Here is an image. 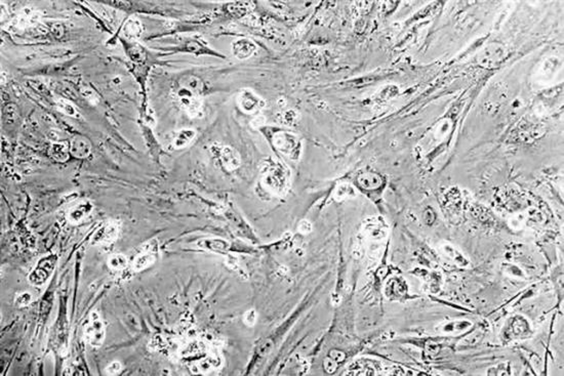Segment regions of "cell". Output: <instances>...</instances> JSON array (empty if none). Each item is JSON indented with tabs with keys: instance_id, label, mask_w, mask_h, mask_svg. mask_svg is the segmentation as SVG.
<instances>
[{
	"instance_id": "1",
	"label": "cell",
	"mask_w": 564,
	"mask_h": 376,
	"mask_svg": "<svg viewBox=\"0 0 564 376\" xmlns=\"http://www.w3.org/2000/svg\"><path fill=\"white\" fill-rule=\"evenodd\" d=\"M57 261L58 258L54 254H49V256L39 259L36 268L29 275V282L35 286H42L46 284L52 275Z\"/></svg>"
},
{
	"instance_id": "2",
	"label": "cell",
	"mask_w": 564,
	"mask_h": 376,
	"mask_svg": "<svg viewBox=\"0 0 564 376\" xmlns=\"http://www.w3.org/2000/svg\"><path fill=\"white\" fill-rule=\"evenodd\" d=\"M86 340L94 348H99L105 340V325L102 318L97 312L91 315L90 322L84 330Z\"/></svg>"
},
{
	"instance_id": "3",
	"label": "cell",
	"mask_w": 564,
	"mask_h": 376,
	"mask_svg": "<svg viewBox=\"0 0 564 376\" xmlns=\"http://www.w3.org/2000/svg\"><path fill=\"white\" fill-rule=\"evenodd\" d=\"M92 146L87 139L77 136L72 139L70 153L76 158H86L91 154Z\"/></svg>"
},
{
	"instance_id": "4",
	"label": "cell",
	"mask_w": 564,
	"mask_h": 376,
	"mask_svg": "<svg viewBox=\"0 0 564 376\" xmlns=\"http://www.w3.org/2000/svg\"><path fill=\"white\" fill-rule=\"evenodd\" d=\"M93 209L94 206L90 201H82L68 212V220L71 224H78L93 212Z\"/></svg>"
},
{
	"instance_id": "5",
	"label": "cell",
	"mask_w": 564,
	"mask_h": 376,
	"mask_svg": "<svg viewBox=\"0 0 564 376\" xmlns=\"http://www.w3.org/2000/svg\"><path fill=\"white\" fill-rule=\"evenodd\" d=\"M232 48H233V53L237 59L245 60V59L251 57V54L256 51L257 47H256V44L251 42L250 40L240 39V40H237L233 43Z\"/></svg>"
},
{
	"instance_id": "6",
	"label": "cell",
	"mask_w": 564,
	"mask_h": 376,
	"mask_svg": "<svg viewBox=\"0 0 564 376\" xmlns=\"http://www.w3.org/2000/svg\"><path fill=\"white\" fill-rule=\"evenodd\" d=\"M240 108L246 113L256 111L261 106V99L249 91H243L239 96Z\"/></svg>"
},
{
	"instance_id": "7",
	"label": "cell",
	"mask_w": 564,
	"mask_h": 376,
	"mask_svg": "<svg viewBox=\"0 0 564 376\" xmlns=\"http://www.w3.org/2000/svg\"><path fill=\"white\" fill-rule=\"evenodd\" d=\"M119 228L116 224L111 223L99 229L94 236L93 243H107L112 241L118 235Z\"/></svg>"
},
{
	"instance_id": "8",
	"label": "cell",
	"mask_w": 564,
	"mask_h": 376,
	"mask_svg": "<svg viewBox=\"0 0 564 376\" xmlns=\"http://www.w3.org/2000/svg\"><path fill=\"white\" fill-rule=\"evenodd\" d=\"M503 48H500L495 44L486 47L481 56V63L483 65H494L503 59Z\"/></svg>"
},
{
	"instance_id": "9",
	"label": "cell",
	"mask_w": 564,
	"mask_h": 376,
	"mask_svg": "<svg viewBox=\"0 0 564 376\" xmlns=\"http://www.w3.org/2000/svg\"><path fill=\"white\" fill-rule=\"evenodd\" d=\"M274 143L281 151L291 153L296 146V139L287 132H281L274 138Z\"/></svg>"
},
{
	"instance_id": "10",
	"label": "cell",
	"mask_w": 564,
	"mask_h": 376,
	"mask_svg": "<svg viewBox=\"0 0 564 376\" xmlns=\"http://www.w3.org/2000/svg\"><path fill=\"white\" fill-rule=\"evenodd\" d=\"M220 158L228 169H235L239 166L238 154L230 147H225L221 150Z\"/></svg>"
},
{
	"instance_id": "11",
	"label": "cell",
	"mask_w": 564,
	"mask_h": 376,
	"mask_svg": "<svg viewBox=\"0 0 564 376\" xmlns=\"http://www.w3.org/2000/svg\"><path fill=\"white\" fill-rule=\"evenodd\" d=\"M195 138V131L193 129H182L176 134L173 146L175 149H182L186 147Z\"/></svg>"
},
{
	"instance_id": "12",
	"label": "cell",
	"mask_w": 564,
	"mask_h": 376,
	"mask_svg": "<svg viewBox=\"0 0 564 376\" xmlns=\"http://www.w3.org/2000/svg\"><path fill=\"white\" fill-rule=\"evenodd\" d=\"M50 156L59 162H65L69 158V149L62 142L52 143L49 149Z\"/></svg>"
},
{
	"instance_id": "13",
	"label": "cell",
	"mask_w": 564,
	"mask_h": 376,
	"mask_svg": "<svg viewBox=\"0 0 564 376\" xmlns=\"http://www.w3.org/2000/svg\"><path fill=\"white\" fill-rule=\"evenodd\" d=\"M181 88L197 95L201 90V81L194 76H187L181 82Z\"/></svg>"
},
{
	"instance_id": "14",
	"label": "cell",
	"mask_w": 564,
	"mask_h": 376,
	"mask_svg": "<svg viewBox=\"0 0 564 376\" xmlns=\"http://www.w3.org/2000/svg\"><path fill=\"white\" fill-rule=\"evenodd\" d=\"M124 31H125V34L127 35V37L132 38V39L139 38L142 34V32H143V27H142L141 22L136 18L129 19L126 22Z\"/></svg>"
},
{
	"instance_id": "15",
	"label": "cell",
	"mask_w": 564,
	"mask_h": 376,
	"mask_svg": "<svg viewBox=\"0 0 564 376\" xmlns=\"http://www.w3.org/2000/svg\"><path fill=\"white\" fill-rule=\"evenodd\" d=\"M129 58L134 62H143L146 58V50L138 43H130L126 47Z\"/></svg>"
},
{
	"instance_id": "16",
	"label": "cell",
	"mask_w": 564,
	"mask_h": 376,
	"mask_svg": "<svg viewBox=\"0 0 564 376\" xmlns=\"http://www.w3.org/2000/svg\"><path fill=\"white\" fill-rule=\"evenodd\" d=\"M199 245L203 248L209 249V250H214V251H224L227 249L228 245L227 243L223 240H220V239H213V240H202L199 242Z\"/></svg>"
},
{
	"instance_id": "17",
	"label": "cell",
	"mask_w": 564,
	"mask_h": 376,
	"mask_svg": "<svg viewBox=\"0 0 564 376\" xmlns=\"http://www.w3.org/2000/svg\"><path fill=\"white\" fill-rule=\"evenodd\" d=\"M153 262H155V257H154V254L151 253L141 254V256H139L135 260L134 269L139 272L148 268Z\"/></svg>"
},
{
	"instance_id": "18",
	"label": "cell",
	"mask_w": 564,
	"mask_h": 376,
	"mask_svg": "<svg viewBox=\"0 0 564 376\" xmlns=\"http://www.w3.org/2000/svg\"><path fill=\"white\" fill-rule=\"evenodd\" d=\"M54 102H56V106L60 110V111L67 116L77 117V115H78V112H77V110L75 109V107L70 102L66 101V99L57 98Z\"/></svg>"
},
{
	"instance_id": "19",
	"label": "cell",
	"mask_w": 564,
	"mask_h": 376,
	"mask_svg": "<svg viewBox=\"0 0 564 376\" xmlns=\"http://www.w3.org/2000/svg\"><path fill=\"white\" fill-rule=\"evenodd\" d=\"M127 263V258L123 254H113L108 260L109 267L113 270L123 269Z\"/></svg>"
},
{
	"instance_id": "20",
	"label": "cell",
	"mask_w": 564,
	"mask_h": 376,
	"mask_svg": "<svg viewBox=\"0 0 564 376\" xmlns=\"http://www.w3.org/2000/svg\"><path fill=\"white\" fill-rule=\"evenodd\" d=\"M32 301V295L29 292H24L20 294L17 298H16V305L20 307H23V306H27Z\"/></svg>"
},
{
	"instance_id": "21",
	"label": "cell",
	"mask_w": 564,
	"mask_h": 376,
	"mask_svg": "<svg viewBox=\"0 0 564 376\" xmlns=\"http://www.w3.org/2000/svg\"><path fill=\"white\" fill-rule=\"evenodd\" d=\"M121 369H123V365H121V363L118 361H114L106 368V373L109 375H115L118 374L121 371Z\"/></svg>"
}]
</instances>
